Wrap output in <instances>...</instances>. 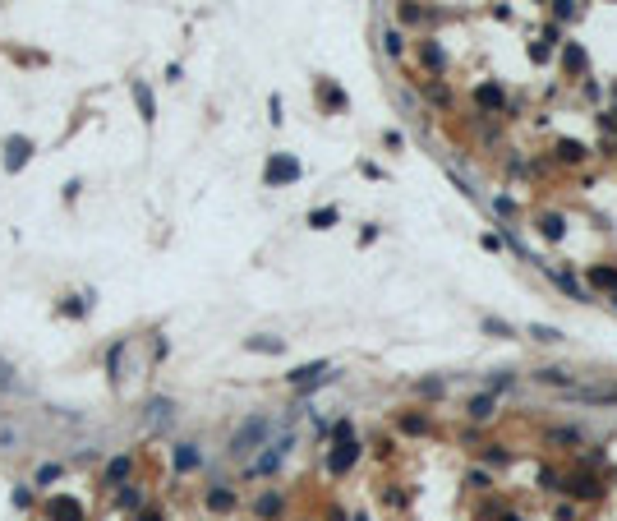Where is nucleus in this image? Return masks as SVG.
<instances>
[{
  "label": "nucleus",
  "instance_id": "obj_21",
  "mask_svg": "<svg viewBox=\"0 0 617 521\" xmlns=\"http://www.w3.org/2000/svg\"><path fill=\"white\" fill-rule=\"evenodd\" d=\"M249 351H281V342H276V337H254V342H249Z\"/></svg>",
  "mask_w": 617,
  "mask_h": 521
},
{
  "label": "nucleus",
  "instance_id": "obj_18",
  "mask_svg": "<svg viewBox=\"0 0 617 521\" xmlns=\"http://www.w3.org/2000/svg\"><path fill=\"white\" fill-rule=\"evenodd\" d=\"M332 222H336V208H318L313 217H308V226H318V231H327Z\"/></svg>",
  "mask_w": 617,
  "mask_h": 521
},
{
  "label": "nucleus",
  "instance_id": "obj_7",
  "mask_svg": "<svg viewBox=\"0 0 617 521\" xmlns=\"http://www.w3.org/2000/svg\"><path fill=\"white\" fill-rule=\"evenodd\" d=\"M267 447H272V452L258 457L254 471H276V466H281V457H286V447H290V438H276V443H267Z\"/></svg>",
  "mask_w": 617,
  "mask_h": 521
},
{
  "label": "nucleus",
  "instance_id": "obj_9",
  "mask_svg": "<svg viewBox=\"0 0 617 521\" xmlns=\"http://www.w3.org/2000/svg\"><path fill=\"white\" fill-rule=\"evenodd\" d=\"M474 102H479L484 111H488V106L497 111V106H502V88H497V83H479V88H474Z\"/></svg>",
  "mask_w": 617,
  "mask_h": 521
},
{
  "label": "nucleus",
  "instance_id": "obj_12",
  "mask_svg": "<svg viewBox=\"0 0 617 521\" xmlns=\"http://www.w3.org/2000/svg\"><path fill=\"white\" fill-rule=\"evenodd\" d=\"M590 282H595L599 291H604V286L617 291V268H595V272H590Z\"/></svg>",
  "mask_w": 617,
  "mask_h": 521
},
{
  "label": "nucleus",
  "instance_id": "obj_20",
  "mask_svg": "<svg viewBox=\"0 0 617 521\" xmlns=\"http://www.w3.org/2000/svg\"><path fill=\"white\" fill-rule=\"evenodd\" d=\"M424 60H429L433 69H442V65H447V56H442V46H433V42L424 46Z\"/></svg>",
  "mask_w": 617,
  "mask_h": 521
},
{
  "label": "nucleus",
  "instance_id": "obj_16",
  "mask_svg": "<svg viewBox=\"0 0 617 521\" xmlns=\"http://www.w3.org/2000/svg\"><path fill=\"white\" fill-rule=\"evenodd\" d=\"M125 475H129V457H115V461L106 466V480H115V485H120Z\"/></svg>",
  "mask_w": 617,
  "mask_h": 521
},
{
  "label": "nucleus",
  "instance_id": "obj_19",
  "mask_svg": "<svg viewBox=\"0 0 617 521\" xmlns=\"http://www.w3.org/2000/svg\"><path fill=\"white\" fill-rule=\"evenodd\" d=\"M276 512H281V499H276V494L258 499V517H276Z\"/></svg>",
  "mask_w": 617,
  "mask_h": 521
},
{
  "label": "nucleus",
  "instance_id": "obj_8",
  "mask_svg": "<svg viewBox=\"0 0 617 521\" xmlns=\"http://www.w3.org/2000/svg\"><path fill=\"white\" fill-rule=\"evenodd\" d=\"M23 162H28V139H10V144H5V167L19 171Z\"/></svg>",
  "mask_w": 617,
  "mask_h": 521
},
{
  "label": "nucleus",
  "instance_id": "obj_22",
  "mask_svg": "<svg viewBox=\"0 0 617 521\" xmlns=\"http://www.w3.org/2000/svg\"><path fill=\"white\" fill-rule=\"evenodd\" d=\"M530 337H539V342H558L562 333H558V328H544V323H534V328H530Z\"/></svg>",
  "mask_w": 617,
  "mask_h": 521
},
{
  "label": "nucleus",
  "instance_id": "obj_23",
  "mask_svg": "<svg viewBox=\"0 0 617 521\" xmlns=\"http://www.w3.org/2000/svg\"><path fill=\"white\" fill-rule=\"evenodd\" d=\"M567 65H572V69H585V51H581V46H567Z\"/></svg>",
  "mask_w": 617,
  "mask_h": 521
},
{
  "label": "nucleus",
  "instance_id": "obj_24",
  "mask_svg": "<svg viewBox=\"0 0 617 521\" xmlns=\"http://www.w3.org/2000/svg\"><path fill=\"white\" fill-rule=\"evenodd\" d=\"M553 14H558V19H572L576 5H572V0H553Z\"/></svg>",
  "mask_w": 617,
  "mask_h": 521
},
{
  "label": "nucleus",
  "instance_id": "obj_10",
  "mask_svg": "<svg viewBox=\"0 0 617 521\" xmlns=\"http://www.w3.org/2000/svg\"><path fill=\"white\" fill-rule=\"evenodd\" d=\"M194 466H199V447H194V443H180L176 447V471H194Z\"/></svg>",
  "mask_w": 617,
  "mask_h": 521
},
{
  "label": "nucleus",
  "instance_id": "obj_13",
  "mask_svg": "<svg viewBox=\"0 0 617 521\" xmlns=\"http://www.w3.org/2000/svg\"><path fill=\"white\" fill-rule=\"evenodd\" d=\"M558 157H562V162H581V157H585V148L576 144V139H562V144H558Z\"/></svg>",
  "mask_w": 617,
  "mask_h": 521
},
{
  "label": "nucleus",
  "instance_id": "obj_14",
  "mask_svg": "<svg viewBox=\"0 0 617 521\" xmlns=\"http://www.w3.org/2000/svg\"><path fill=\"white\" fill-rule=\"evenodd\" d=\"M470 415H474V420H488V415H493V397H488V392H484V397H474Z\"/></svg>",
  "mask_w": 617,
  "mask_h": 521
},
{
  "label": "nucleus",
  "instance_id": "obj_3",
  "mask_svg": "<svg viewBox=\"0 0 617 521\" xmlns=\"http://www.w3.org/2000/svg\"><path fill=\"white\" fill-rule=\"evenodd\" d=\"M263 180L267 185H290V180H299V162L295 157H272V162H267V171H263Z\"/></svg>",
  "mask_w": 617,
  "mask_h": 521
},
{
  "label": "nucleus",
  "instance_id": "obj_25",
  "mask_svg": "<svg viewBox=\"0 0 617 521\" xmlns=\"http://www.w3.org/2000/svg\"><path fill=\"white\" fill-rule=\"evenodd\" d=\"M484 328H488V333H497V337H511V328H507V323H502V319H488Z\"/></svg>",
  "mask_w": 617,
  "mask_h": 521
},
{
  "label": "nucleus",
  "instance_id": "obj_4",
  "mask_svg": "<svg viewBox=\"0 0 617 521\" xmlns=\"http://www.w3.org/2000/svg\"><path fill=\"white\" fill-rule=\"evenodd\" d=\"M46 517H51V521H83V508H78L74 499H65V494H60V499L46 503Z\"/></svg>",
  "mask_w": 617,
  "mask_h": 521
},
{
  "label": "nucleus",
  "instance_id": "obj_5",
  "mask_svg": "<svg viewBox=\"0 0 617 521\" xmlns=\"http://www.w3.org/2000/svg\"><path fill=\"white\" fill-rule=\"evenodd\" d=\"M171 415H176V401H166V397L148 401V424H153V429H166V424H171Z\"/></svg>",
  "mask_w": 617,
  "mask_h": 521
},
{
  "label": "nucleus",
  "instance_id": "obj_28",
  "mask_svg": "<svg viewBox=\"0 0 617 521\" xmlns=\"http://www.w3.org/2000/svg\"><path fill=\"white\" fill-rule=\"evenodd\" d=\"M613 116H617V111H613Z\"/></svg>",
  "mask_w": 617,
  "mask_h": 521
},
{
  "label": "nucleus",
  "instance_id": "obj_6",
  "mask_svg": "<svg viewBox=\"0 0 617 521\" xmlns=\"http://www.w3.org/2000/svg\"><path fill=\"white\" fill-rule=\"evenodd\" d=\"M322 378H327V365H304V369L290 374V383H295V388H313V383H322Z\"/></svg>",
  "mask_w": 617,
  "mask_h": 521
},
{
  "label": "nucleus",
  "instance_id": "obj_15",
  "mask_svg": "<svg viewBox=\"0 0 617 521\" xmlns=\"http://www.w3.org/2000/svg\"><path fill=\"white\" fill-rule=\"evenodd\" d=\"M134 102H139V111H143L148 120H153V92H148L143 83H134Z\"/></svg>",
  "mask_w": 617,
  "mask_h": 521
},
{
  "label": "nucleus",
  "instance_id": "obj_11",
  "mask_svg": "<svg viewBox=\"0 0 617 521\" xmlns=\"http://www.w3.org/2000/svg\"><path fill=\"white\" fill-rule=\"evenodd\" d=\"M208 508L212 512H231L235 508V494H231V489H212V494H208Z\"/></svg>",
  "mask_w": 617,
  "mask_h": 521
},
{
  "label": "nucleus",
  "instance_id": "obj_27",
  "mask_svg": "<svg viewBox=\"0 0 617 521\" xmlns=\"http://www.w3.org/2000/svg\"><path fill=\"white\" fill-rule=\"evenodd\" d=\"M139 521H162V517H157V512H143V517H139Z\"/></svg>",
  "mask_w": 617,
  "mask_h": 521
},
{
  "label": "nucleus",
  "instance_id": "obj_1",
  "mask_svg": "<svg viewBox=\"0 0 617 521\" xmlns=\"http://www.w3.org/2000/svg\"><path fill=\"white\" fill-rule=\"evenodd\" d=\"M267 438H272V420H267V415H249L231 438V457H249L254 447H263Z\"/></svg>",
  "mask_w": 617,
  "mask_h": 521
},
{
  "label": "nucleus",
  "instance_id": "obj_26",
  "mask_svg": "<svg viewBox=\"0 0 617 521\" xmlns=\"http://www.w3.org/2000/svg\"><path fill=\"white\" fill-rule=\"evenodd\" d=\"M0 388H19V383H14V374H10V365H0Z\"/></svg>",
  "mask_w": 617,
  "mask_h": 521
},
{
  "label": "nucleus",
  "instance_id": "obj_17",
  "mask_svg": "<svg viewBox=\"0 0 617 521\" xmlns=\"http://www.w3.org/2000/svg\"><path fill=\"white\" fill-rule=\"evenodd\" d=\"M539 231L548 235V240H562V217H553V212H548V217L539 222Z\"/></svg>",
  "mask_w": 617,
  "mask_h": 521
},
{
  "label": "nucleus",
  "instance_id": "obj_2",
  "mask_svg": "<svg viewBox=\"0 0 617 521\" xmlns=\"http://www.w3.org/2000/svg\"><path fill=\"white\" fill-rule=\"evenodd\" d=\"M355 457H360V443H355L350 429L341 424V438H336V452L327 457V471H332V475H341V471H350V466H355Z\"/></svg>",
  "mask_w": 617,
  "mask_h": 521
}]
</instances>
